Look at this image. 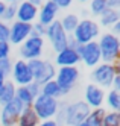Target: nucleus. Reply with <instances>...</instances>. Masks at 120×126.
<instances>
[{
	"instance_id": "f257e3e1",
	"label": "nucleus",
	"mask_w": 120,
	"mask_h": 126,
	"mask_svg": "<svg viewBox=\"0 0 120 126\" xmlns=\"http://www.w3.org/2000/svg\"><path fill=\"white\" fill-rule=\"evenodd\" d=\"M96 41L100 52V61L105 64H117L120 56V38L111 32H106L100 33Z\"/></svg>"
},
{
	"instance_id": "f03ea898",
	"label": "nucleus",
	"mask_w": 120,
	"mask_h": 126,
	"mask_svg": "<svg viewBox=\"0 0 120 126\" xmlns=\"http://www.w3.org/2000/svg\"><path fill=\"white\" fill-rule=\"evenodd\" d=\"M99 35H100V26L97 21H94L93 18H82L79 20L71 37L79 46H84V44H88L91 41H96Z\"/></svg>"
},
{
	"instance_id": "7ed1b4c3",
	"label": "nucleus",
	"mask_w": 120,
	"mask_h": 126,
	"mask_svg": "<svg viewBox=\"0 0 120 126\" xmlns=\"http://www.w3.org/2000/svg\"><path fill=\"white\" fill-rule=\"evenodd\" d=\"M27 64H29L34 82L43 85L46 82H49V80L55 79L56 67H55V64L52 61L43 59V58H36V59H32V61H27Z\"/></svg>"
},
{
	"instance_id": "20e7f679",
	"label": "nucleus",
	"mask_w": 120,
	"mask_h": 126,
	"mask_svg": "<svg viewBox=\"0 0 120 126\" xmlns=\"http://www.w3.org/2000/svg\"><path fill=\"white\" fill-rule=\"evenodd\" d=\"M119 75V65L117 64H105V62H100L99 65H96L91 70V80L100 88H111V82L114 76Z\"/></svg>"
},
{
	"instance_id": "39448f33",
	"label": "nucleus",
	"mask_w": 120,
	"mask_h": 126,
	"mask_svg": "<svg viewBox=\"0 0 120 126\" xmlns=\"http://www.w3.org/2000/svg\"><path fill=\"white\" fill-rule=\"evenodd\" d=\"M58 106H59L58 99L40 94L38 97H35V100L32 103V110L36 114V117L40 119V122H41V120L53 119L55 114H56V111H58Z\"/></svg>"
},
{
	"instance_id": "423d86ee",
	"label": "nucleus",
	"mask_w": 120,
	"mask_h": 126,
	"mask_svg": "<svg viewBox=\"0 0 120 126\" xmlns=\"http://www.w3.org/2000/svg\"><path fill=\"white\" fill-rule=\"evenodd\" d=\"M90 108L84 100H78L66 105L64 110V125L67 126H76L81 122H84L87 119V115L90 114Z\"/></svg>"
},
{
	"instance_id": "0eeeda50",
	"label": "nucleus",
	"mask_w": 120,
	"mask_h": 126,
	"mask_svg": "<svg viewBox=\"0 0 120 126\" xmlns=\"http://www.w3.org/2000/svg\"><path fill=\"white\" fill-rule=\"evenodd\" d=\"M78 79H79L78 67H59L56 70V75H55V80H56L58 87L61 88L62 94L70 93L75 88Z\"/></svg>"
},
{
	"instance_id": "6e6552de",
	"label": "nucleus",
	"mask_w": 120,
	"mask_h": 126,
	"mask_svg": "<svg viewBox=\"0 0 120 126\" xmlns=\"http://www.w3.org/2000/svg\"><path fill=\"white\" fill-rule=\"evenodd\" d=\"M43 50H44V38L41 37H29L18 47L20 59L23 61H32L36 58H41Z\"/></svg>"
},
{
	"instance_id": "1a4fd4ad",
	"label": "nucleus",
	"mask_w": 120,
	"mask_h": 126,
	"mask_svg": "<svg viewBox=\"0 0 120 126\" xmlns=\"http://www.w3.org/2000/svg\"><path fill=\"white\" fill-rule=\"evenodd\" d=\"M44 37H47L52 49L56 52V53L67 47L69 35L64 32V29L61 28L59 20H55L52 24H49L47 28H46V35H44Z\"/></svg>"
},
{
	"instance_id": "9d476101",
	"label": "nucleus",
	"mask_w": 120,
	"mask_h": 126,
	"mask_svg": "<svg viewBox=\"0 0 120 126\" xmlns=\"http://www.w3.org/2000/svg\"><path fill=\"white\" fill-rule=\"evenodd\" d=\"M11 76H12V82L15 87H26L31 82H34L29 64H27V61H23V59H17L12 62Z\"/></svg>"
},
{
	"instance_id": "9b49d317",
	"label": "nucleus",
	"mask_w": 120,
	"mask_h": 126,
	"mask_svg": "<svg viewBox=\"0 0 120 126\" xmlns=\"http://www.w3.org/2000/svg\"><path fill=\"white\" fill-rule=\"evenodd\" d=\"M78 55L81 62L90 68H94L96 65H99L100 62V52H99V46H97V41H91L88 44H84V46H79L76 49Z\"/></svg>"
},
{
	"instance_id": "f8f14e48",
	"label": "nucleus",
	"mask_w": 120,
	"mask_h": 126,
	"mask_svg": "<svg viewBox=\"0 0 120 126\" xmlns=\"http://www.w3.org/2000/svg\"><path fill=\"white\" fill-rule=\"evenodd\" d=\"M21 111H23V105L17 99L3 105L2 111H0V125L2 126H17V122H18V117H20Z\"/></svg>"
},
{
	"instance_id": "ddd939ff",
	"label": "nucleus",
	"mask_w": 120,
	"mask_h": 126,
	"mask_svg": "<svg viewBox=\"0 0 120 126\" xmlns=\"http://www.w3.org/2000/svg\"><path fill=\"white\" fill-rule=\"evenodd\" d=\"M31 32H32V24L15 20L9 24V41L8 43L11 46H20L23 41H26L31 37Z\"/></svg>"
},
{
	"instance_id": "4468645a",
	"label": "nucleus",
	"mask_w": 120,
	"mask_h": 126,
	"mask_svg": "<svg viewBox=\"0 0 120 126\" xmlns=\"http://www.w3.org/2000/svg\"><path fill=\"white\" fill-rule=\"evenodd\" d=\"M105 100V90L100 88L94 84H88L84 91V102L88 105L90 110H96V108H102Z\"/></svg>"
},
{
	"instance_id": "2eb2a0df",
	"label": "nucleus",
	"mask_w": 120,
	"mask_h": 126,
	"mask_svg": "<svg viewBox=\"0 0 120 126\" xmlns=\"http://www.w3.org/2000/svg\"><path fill=\"white\" fill-rule=\"evenodd\" d=\"M59 12V8L55 5L52 0H46V2L38 8V15H36V21L41 23L43 26L47 28L56 20V15Z\"/></svg>"
},
{
	"instance_id": "dca6fc26",
	"label": "nucleus",
	"mask_w": 120,
	"mask_h": 126,
	"mask_svg": "<svg viewBox=\"0 0 120 126\" xmlns=\"http://www.w3.org/2000/svg\"><path fill=\"white\" fill-rule=\"evenodd\" d=\"M36 15H38V8L29 3L27 0H23L17 5V14H15V20L21 21V23H35L36 21Z\"/></svg>"
},
{
	"instance_id": "f3484780",
	"label": "nucleus",
	"mask_w": 120,
	"mask_h": 126,
	"mask_svg": "<svg viewBox=\"0 0 120 126\" xmlns=\"http://www.w3.org/2000/svg\"><path fill=\"white\" fill-rule=\"evenodd\" d=\"M55 62H56L58 67H78L81 59H79V55L75 49L66 47V49H62L61 52L56 53Z\"/></svg>"
},
{
	"instance_id": "a211bd4d",
	"label": "nucleus",
	"mask_w": 120,
	"mask_h": 126,
	"mask_svg": "<svg viewBox=\"0 0 120 126\" xmlns=\"http://www.w3.org/2000/svg\"><path fill=\"white\" fill-rule=\"evenodd\" d=\"M40 123V119L36 117L32 108H23V111L18 117L17 126H36Z\"/></svg>"
},
{
	"instance_id": "6ab92c4d",
	"label": "nucleus",
	"mask_w": 120,
	"mask_h": 126,
	"mask_svg": "<svg viewBox=\"0 0 120 126\" xmlns=\"http://www.w3.org/2000/svg\"><path fill=\"white\" fill-rule=\"evenodd\" d=\"M15 90H17V87L14 85L12 80H6L3 88L0 90V105L3 106L9 102H12L15 99Z\"/></svg>"
},
{
	"instance_id": "aec40b11",
	"label": "nucleus",
	"mask_w": 120,
	"mask_h": 126,
	"mask_svg": "<svg viewBox=\"0 0 120 126\" xmlns=\"http://www.w3.org/2000/svg\"><path fill=\"white\" fill-rule=\"evenodd\" d=\"M41 94L43 96H47V97H53V99H58L59 100V97H62V91H61V88L58 87L56 84V80L52 79L49 80V82H46L41 85Z\"/></svg>"
},
{
	"instance_id": "412c9836",
	"label": "nucleus",
	"mask_w": 120,
	"mask_h": 126,
	"mask_svg": "<svg viewBox=\"0 0 120 126\" xmlns=\"http://www.w3.org/2000/svg\"><path fill=\"white\" fill-rule=\"evenodd\" d=\"M78 23H79V17L76 14H66L61 18V21H59L61 28L64 29V32H66L67 35H71L73 32H75Z\"/></svg>"
},
{
	"instance_id": "4be33fe9",
	"label": "nucleus",
	"mask_w": 120,
	"mask_h": 126,
	"mask_svg": "<svg viewBox=\"0 0 120 126\" xmlns=\"http://www.w3.org/2000/svg\"><path fill=\"white\" fill-rule=\"evenodd\" d=\"M99 18H100L99 26H103V28H108L109 29L113 24H116V23L120 21V14L116 9H106L102 15L99 17Z\"/></svg>"
},
{
	"instance_id": "5701e85b",
	"label": "nucleus",
	"mask_w": 120,
	"mask_h": 126,
	"mask_svg": "<svg viewBox=\"0 0 120 126\" xmlns=\"http://www.w3.org/2000/svg\"><path fill=\"white\" fill-rule=\"evenodd\" d=\"M15 99L23 105V108H32V103L35 99L32 97V94L29 93L27 87H17L15 90Z\"/></svg>"
},
{
	"instance_id": "b1692460",
	"label": "nucleus",
	"mask_w": 120,
	"mask_h": 126,
	"mask_svg": "<svg viewBox=\"0 0 120 126\" xmlns=\"http://www.w3.org/2000/svg\"><path fill=\"white\" fill-rule=\"evenodd\" d=\"M103 103H106V106L109 108V111H120V91H116V90H111L105 93V100Z\"/></svg>"
},
{
	"instance_id": "393cba45",
	"label": "nucleus",
	"mask_w": 120,
	"mask_h": 126,
	"mask_svg": "<svg viewBox=\"0 0 120 126\" xmlns=\"http://www.w3.org/2000/svg\"><path fill=\"white\" fill-rule=\"evenodd\" d=\"M106 110L102 106V108H96V110H91L90 114L87 115V119L84 120L87 126H102V119L105 115Z\"/></svg>"
},
{
	"instance_id": "a878e982",
	"label": "nucleus",
	"mask_w": 120,
	"mask_h": 126,
	"mask_svg": "<svg viewBox=\"0 0 120 126\" xmlns=\"http://www.w3.org/2000/svg\"><path fill=\"white\" fill-rule=\"evenodd\" d=\"M108 9L106 0H90V12L94 17H100Z\"/></svg>"
},
{
	"instance_id": "bb28decb",
	"label": "nucleus",
	"mask_w": 120,
	"mask_h": 126,
	"mask_svg": "<svg viewBox=\"0 0 120 126\" xmlns=\"http://www.w3.org/2000/svg\"><path fill=\"white\" fill-rule=\"evenodd\" d=\"M102 126H120V112L106 111L102 119Z\"/></svg>"
},
{
	"instance_id": "cd10ccee",
	"label": "nucleus",
	"mask_w": 120,
	"mask_h": 126,
	"mask_svg": "<svg viewBox=\"0 0 120 126\" xmlns=\"http://www.w3.org/2000/svg\"><path fill=\"white\" fill-rule=\"evenodd\" d=\"M15 14H17V5L6 3L5 12H3V17H2V21H5V23H8V21H15Z\"/></svg>"
},
{
	"instance_id": "c85d7f7f",
	"label": "nucleus",
	"mask_w": 120,
	"mask_h": 126,
	"mask_svg": "<svg viewBox=\"0 0 120 126\" xmlns=\"http://www.w3.org/2000/svg\"><path fill=\"white\" fill-rule=\"evenodd\" d=\"M11 70H12V61H11V58L0 59V75L8 79V76H11Z\"/></svg>"
},
{
	"instance_id": "c756f323",
	"label": "nucleus",
	"mask_w": 120,
	"mask_h": 126,
	"mask_svg": "<svg viewBox=\"0 0 120 126\" xmlns=\"http://www.w3.org/2000/svg\"><path fill=\"white\" fill-rule=\"evenodd\" d=\"M46 35V26H43L41 23L35 21L32 23V32H31V37H44Z\"/></svg>"
},
{
	"instance_id": "7c9ffc66",
	"label": "nucleus",
	"mask_w": 120,
	"mask_h": 126,
	"mask_svg": "<svg viewBox=\"0 0 120 126\" xmlns=\"http://www.w3.org/2000/svg\"><path fill=\"white\" fill-rule=\"evenodd\" d=\"M0 41L8 43L9 41V24L0 20Z\"/></svg>"
},
{
	"instance_id": "2f4dec72",
	"label": "nucleus",
	"mask_w": 120,
	"mask_h": 126,
	"mask_svg": "<svg viewBox=\"0 0 120 126\" xmlns=\"http://www.w3.org/2000/svg\"><path fill=\"white\" fill-rule=\"evenodd\" d=\"M11 56V44L0 41V59H5Z\"/></svg>"
},
{
	"instance_id": "473e14b6",
	"label": "nucleus",
	"mask_w": 120,
	"mask_h": 126,
	"mask_svg": "<svg viewBox=\"0 0 120 126\" xmlns=\"http://www.w3.org/2000/svg\"><path fill=\"white\" fill-rule=\"evenodd\" d=\"M27 87V90H29V93L32 94V97L35 99V97H38L40 94H41V85L40 84H36V82H31L29 85H26Z\"/></svg>"
},
{
	"instance_id": "72a5a7b5",
	"label": "nucleus",
	"mask_w": 120,
	"mask_h": 126,
	"mask_svg": "<svg viewBox=\"0 0 120 126\" xmlns=\"http://www.w3.org/2000/svg\"><path fill=\"white\" fill-rule=\"evenodd\" d=\"M52 2L56 5L59 9H67V8H70V6H71L73 0H52Z\"/></svg>"
},
{
	"instance_id": "f704fd0d",
	"label": "nucleus",
	"mask_w": 120,
	"mask_h": 126,
	"mask_svg": "<svg viewBox=\"0 0 120 126\" xmlns=\"http://www.w3.org/2000/svg\"><path fill=\"white\" fill-rule=\"evenodd\" d=\"M106 5H108V9H116V11H119L120 0H106Z\"/></svg>"
},
{
	"instance_id": "c9c22d12",
	"label": "nucleus",
	"mask_w": 120,
	"mask_h": 126,
	"mask_svg": "<svg viewBox=\"0 0 120 126\" xmlns=\"http://www.w3.org/2000/svg\"><path fill=\"white\" fill-rule=\"evenodd\" d=\"M111 90H116V91H120V75H116L113 82H111Z\"/></svg>"
},
{
	"instance_id": "e433bc0d",
	"label": "nucleus",
	"mask_w": 120,
	"mask_h": 126,
	"mask_svg": "<svg viewBox=\"0 0 120 126\" xmlns=\"http://www.w3.org/2000/svg\"><path fill=\"white\" fill-rule=\"evenodd\" d=\"M36 126H58V123L55 122L53 119H50V120H41Z\"/></svg>"
},
{
	"instance_id": "4c0bfd02",
	"label": "nucleus",
	"mask_w": 120,
	"mask_h": 126,
	"mask_svg": "<svg viewBox=\"0 0 120 126\" xmlns=\"http://www.w3.org/2000/svg\"><path fill=\"white\" fill-rule=\"evenodd\" d=\"M109 29H111L109 32H111L113 35H116V37H119V33H120V21H119V23H116V24H113V26H111V28H109Z\"/></svg>"
},
{
	"instance_id": "58836bf2",
	"label": "nucleus",
	"mask_w": 120,
	"mask_h": 126,
	"mask_svg": "<svg viewBox=\"0 0 120 126\" xmlns=\"http://www.w3.org/2000/svg\"><path fill=\"white\" fill-rule=\"evenodd\" d=\"M27 2L32 3V5H34V6H36V8H40V6L46 2V0H27Z\"/></svg>"
},
{
	"instance_id": "ea45409f",
	"label": "nucleus",
	"mask_w": 120,
	"mask_h": 126,
	"mask_svg": "<svg viewBox=\"0 0 120 126\" xmlns=\"http://www.w3.org/2000/svg\"><path fill=\"white\" fill-rule=\"evenodd\" d=\"M5 8H6V3L3 2V0H0V20H2V17H3V12H5Z\"/></svg>"
},
{
	"instance_id": "a19ab883",
	"label": "nucleus",
	"mask_w": 120,
	"mask_h": 126,
	"mask_svg": "<svg viewBox=\"0 0 120 126\" xmlns=\"http://www.w3.org/2000/svg\"><path fill=\"white\" fill-rule=\"evenodd\" d=\"M5 3H11V5H18L20 2H23V0H3Z\"/></svg>"
},
{
	"instance_id": "79ce46f5",
	"label": "nucleus",
	"mask_w": 120,
	"mask_h": 126,
	"mask_svg": "<svg viewBox=\"0 0 120 126\" xmlns=\"http://www.w3.org/2000/svg\"><path fill=\"white\" fill-rule=\"evenodd\" d=\"M6 80H8V79H6L5 76H2V75H0V90L3 88V85H5V82H6Z\"/></svg>"
},
{
	"instance_id": "37998d69",
	"label": "nucleus",
	"mask_w": 120,
	"mask_h": 126,
	"mask_svg": "<svg viewBox=\"0 0 120 126\" xmlns=\"http://www.w3.org/2000/svg\"><path fill=\"white\" fill-rule=\"evenodd\" d=\"M78 2H81V3H87V2H90V0H78Z\"/></svg>"
}]
</instances>
